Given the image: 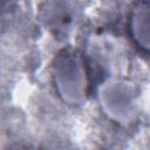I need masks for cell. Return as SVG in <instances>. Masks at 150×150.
Instances as JSON below:
<instances>
[{"mask_svg":"<svg viewBox=\"0 0 150 150\" xmlns=\"http://www.w3.org/2000/svg\"><path fill=\"white\" fill-rule=\"evenodd\" d=\"M52 79L60 98L69 105L82 104L88 95L89 80L86 61L73 47L61 49L52 62Z\"/></svg>","mask_w":150,"mask_h":150,"instance_id":"6da1fadb","label":"cell"},{"mask_svg":"<svg viewBox=\"0 0 150 150\" xmlns=\"http://www.w3.org/2000/svg\"><path fill=\"white\" fill-rule=\"evenodd\" d=\"M128 29L134 43L150 54V0H136L128 16Z\"/></svg>","mask_w":150,"mask_h":150,"instance_id":"7a4b0ae2","label":"cell"}]
</instances>
